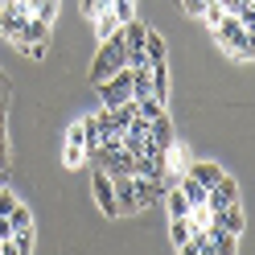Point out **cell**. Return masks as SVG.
<instances>
[{"label":"cell","instance_id":"6da1fadb","mask_svg":"<svg viewBox=\"0 0 255 255\" xmlns=\"http://www.w3.org/2000/svg\"><path fill=\"white\" fill-rule=\"evenodd\" d=\"M210 33L218 37V45H222V50H227L231 58H239V62H251V29L243 25V21H239V17H231V12H227V17H222L214 29H210Z\"/></svg>","mask_w":255,"mask_h":255},{"label":"cell","instance_id":"7a4b0ae2","mask_svg":"<svg viewBox=\"0 0 255 255\" xmlns=\"http://www.w3.org/2000/svg\"><path fill=\"white\" fill-rule=\"evenodd\" d=\"M124 54H128V45H124V33L116 29L111 37H103L99 54H95V62H91V83H103V78H111L116 70H124V66H128Z\"/></svg>","mask_w":255,"mask_h":255},{"label":"cell","instance_id":"3957f363","mask_svg":"<svg viewBox=\"0 0 255 255\" xmlns=\"http://www.w3.org/2000/svg\"><path fill=\"white\" fill-rule=\"evenodd\" d=\"M95 91H99V103L103 107H120L132 99V70H116L111 78H103V83H95Z\"/></svg>","mask_w":255,"mask_h":255},{"label":"cell","instance_id":"277c9868","mask_svg":"<svg viewBox=\"0 0 255 255\" xmlns=\"http://www.w3.org/2000/svg\"><path fill=\"white\" fill-rule=\"evenodd\" d=\"M235 202H243V189H239V181L235 177H222L210 194H206V210H222V206H235Z\"/></svg>","mask_w":255,"mask_h":255},{"label":"cell","instance_id":"5b68a950","mask_svg":"<svg viewBox=\"0 0 255 255\" xmlns=\"http://www.w3.org/2000/svg\"><path fill=\"white\" fill-rule=\"evenodd\" d=\"M91 189H95V206H99V214H107V218H120V210H116V189H111V177H107L103 169L95 173Z\"/></svg>","mask_w":255,"mask_h":255},{"label":"cell","instance_id":"8992f818","mask_svg":"<svg viewBox=\"0 0 255 255\" xmlns=\"http://www.w3.org/2000/svg\"><path fill=\"white\" fill-rule=\"evenodd\" d=\"M111 189H116V210L120 214H140V202H136V189H132V177H128V173L111 177Z\"/></svg>","mask_w":255,"mask_h":255},{"label":"cell","instance_id":"52a82bcc","mask_svg":"<svg viewBox=\"0 0 255 255\" xmlns=\"http://www.w3.org/2000/svg\"><path fill=\"white\" fill-rule=\"evenodd\" d=\"M185 173H189L198 185H206V194H210V189H214L222 177H227V169L214 165V161H194V165H185Z\"/></svg>","mask_w":255,"mask_h":255},{"label":"cell","instance_id":"ba28073f","mask_svg":"<svg viewBox=\"0 0 255 255\" xmlns=\"http://www.w3.org/2000/svg\"><path fill=\"white\" fill-rule=\"evenodd\" d=\"M210 218L218 222L222 231H231V235H239V239H243V227H247V214H243V202H235V206H222V210H214Z\"/></svg>","mask_w":255,"mask_h":255},{"label":"cell","instance_id":"9c48e42d","mask_svg":"<svg viewBox=\"0 0 255 255\" xmlns=\"http://www.w3.org/2000/svg\"><path fill=\"white\" fill-rule=\"evenodd\" d=\"M206 243H210V247H214L218 255H239V235L222 231L214 218H210V227H206Z\"/></svg>","mask_w":255,"mask_h":255},{"label":"cell","instance_id":"30bf717a","mask_svg":"<svg viewBox=\"0 0 255 255\" xmlns=\"http://www.w3.org/2000/svg\"><path fill=\"white\" fill-rule=\"evenodd\" d=\"M83 124V148L87 152H95L103 144V111H95V116H87V120H78Z\"/></svg>","mask_w":255,"mask_h":255},{"label":"cell","instance_id":"8fae6325","mask_svg":"<svg viewBox=\"0 0 255 255\" xmlns=\"http://www.w3.org/2000/svg\"><path fill=\"white\" fill-rule=\"evenodd\" d=\"M173 185H177L181 194H185V202H189V206H206V185H198L194 177H189V173H177V177H173Z\"/></svg>","mask_w":255,"mask_h":255},{"label":"cell","instance_id":"7c38bea8","mask_svg":"<svg viewBox=\"0 0 255 255\" xmlns=\"http://www.w3.org/2000/svg\"><path fill=\"white\" fill-rule=\"evenodd\" d=\"M161 198H165V210H169V218H185L189 210H194V206H189V202H185V194H181V189H177V185H169V189H165V194H161Z\"/></svg>","mask_w":255,"mask_h":255},{"label":"cell","instance_id":"4fadbf2b","mask_svg":"<svg viewBox=\"0 0 255 255\" xmlns=\"http://www.w3.org/2000/svg\"><path fill=\"white\" fill-rule=\"evenodd\" d=\"M21 41H50V25L37 21V17H25L21 33H17V45H21Z\"/></svg>","mask_w":255,"mask_h":255},{"label":"cell","instance_id":"5bb4252c","mask_svg":"<svg viewBox=\"0 0 255 255\" xmlns=\"http://www.w3.org/2000/svg\"><path fill=\"white\" fill-rule=\"evenodd\" d=\"M136 116H140V120H148V124H156V120H165L169 111H165V103H161V99L144 95V99H136Z\"/></svg>","mask_w":255,"mask_h":255},{"label":"cell","instance_id":"9a60e30c","mask_svg":"<svg viewBox=\"0 0 255 255\" xmlns=\"http://www.w3.org/2000/svg\"><path fill=\"white\" fill-rule=\"evenodd\" d=\"M144 54H148V66H152V62H165V54H169L165 37H161V33H152V29H148V37H144Z\"/></svg>","mask_w":255,"mask_h":255},{"label":"cell","instance_id":"2e32d148","mask_svg":"<svg viewBox=\"0 0 255 255\" xmlns=\"http://www.w3.org/2000/svg\"><path fill=\"white\" fill-rule=\"evenodd\" d=\"M8 227L12 231H29V227H33V210H29L25 202H17V206H12V214H8Z\"/></svg>","mask_w":255,"mask_h":255},{"label":"cell","instance_id":"e0dca14e","mask_svg":"<svg viewBox=\"0 0 255 255\" xmlns=\"http://www.w3.org/2000/svg\"><path fill=\"white\" fill-rule=\"evenodd\" d=\"M91 21H95V33H99V41H103V37H111V33H116V29H120V21L111 17V8H103V12H95Z\"/></svg>","mask_w":255,"mask_h":255},{"label":"cell","instance_id":"ac0fdd59","mask_svg":"<svg viewBox=\"0 0 255 255\" xmlns=\"http://www.w3.org/2000/svg\"><path fill=\"white\" fill-rule=\"evenodd\" d=\"M8 239H12V247H17L21 255H33V247H37V231L33 227H29V231H12Z\"/></svg>","mask_w":255,"mask_h":255},{"label":"cell","instance_id":"d6986e66","mask_svg":"<svg viewBox=\"0 0 255 255\" xmlns=\"http://www.w3.org/2000/svg\"><path fill=\"white\" fill-rule=\"evenodd\" d=\"M111 17H116L120 25L136 21V0H111Z\"/></svg>","mask_w":255,"mask_h":255},{"label":"cell","instance_id":"ffe728a7","mask_svg":"<svg viewBox=\"0 0 255 255\" xmlns=\"http://www.w3.org/2000/svg\"><path fill=\"white\" fill-rule=\"evenodd\" d=\"M83 156H87V148L74 144V140H66V148H62V165H66V169H78V165H83Z\"/></svg>","mask_w":255,"mask_h":255},{"label":"cell","instance_id":"44dd1931","mask_svg":"<svg viewBox=\"0 0 255 255\" xmlns=\"http://www.w3.org/2000/svg\"><path fill=\"white\" fill-rule=\"evenodd\" d=\"M169 239H173V247L189 243V222L185 218H169Z\"/></svg>","mask_w":255,"mask_h":255},{"label":"cell","instance_id":"7402d4cb","mask_svg":"<svg viewBox=\"0 0 255 255\" xmlns=\"http://www.w3.org/2000/svg\"><path fill=\"white\" fill-rule=\"evenodd\" d=\"M21 50L33 58V62H41V58H45V50H50V41H21Z\"/></svg>","mask_w":255,"mask_h":255},{"label":"cell","instance_id":"603a6c76","mask_svg":"<svg viewBox=\"0 0 255 255\" xmlns=\"http://www.w3.org/2000/svg\"><path fill=\"white\" fill-rule=\"evenodd\" d=\"M8 124H0V169H8Z\"/></svg>","mask_w":255,"mask_h":255},{"label":"cell","instance_id":"cb8c5ba5","mask_svg":"<svg viewBox=\"0 0 255 255\" xmlns=\"http://www.w3.org/2000/svg\"><path fill=\"white\" fill-rule=\"evenodd\" d=\"M210 4V0H181V8L189 12V17H202V8Z\"/></svg>","mask_w":255,"mask_h":255},{"label":"cell","instance_id":"d4e9b609","mask_svg":"<svg viewBox=\"0 0 255 255\" xmlns=\"http://www.w3.org/2000/svg\"><path fill=\"white\" fill-rule=\"evenodd\" d=\"M66 140H74V144H83V124H70V128H66Z\"/></svg>","mask_w":255,"mask_h":255},{"label":"cell","instance_id":"484cf974","mask_svg":"<svg viewBox=\"0 0 255 255\" xmlns=\"http://www.w3.org/2000/svg\"><path fill=\"white\" fill-rule=\"evenodd\" d=\"M0 255H21V251L12 247V239H0Z\"/></svg>","mask_w":255,"mask_h":255},{"label":"cell","instance_id":"4316f807","mask_svg":"<svg viewBox=\"0 0 255 255\" xmlns=\"http://www.w3.org/2000/svg\"><path fill=\"white\" fill-rule=\"evenodd\" d=\"M177 255H198V247H194V243H181V247H177Z\"/></svg>","mask_w":255,"mask_h":255},{"label":"cell","instance_id":"83f0119b","mask_svg":"<svg viewBox=\"0 0 255 255\" xmlns=\"http://www.w3.org/2000/svg\"><path fill=\"white\" fill-rule=\"evenodd\" d=\"M0 124H8V99H0Z\"/></svg>","mask_w":255,"mask_h":255},{"label":"cell","instance_id":"f1b7e54d","mask_svg":"<svg viewBox=\"0 0 255 255\" xmlns=\"http://www.w3.org/2000/svg\"><path fill=\"white\" fill-rule=\"evenodd\" d=\"M12 235V227H8V218H0V239H8Z\"/></svg>","mask_w":255,"mask_h":255},{"label":"cell","instance_id":"f546056e","mask_svg":"<svg viewBox=\"0 0 255 255\" xmlns=\"http://www.w3.org/2000/svg\"><path fill=\"white\" fill-rule=\"evenodd\" d=\"M198 255H218V251H214L210 243H206V247H198Z\"/></svg>","mask_w":255,"mask_h":255},{"label":"cell","instance_id":"4dcf8cb0","mask_svg":"<svg viewBox=\"0 0 255 255\" xmlns=\"http://www.w3.org/2000/svg\"><path fill=\"white\" fill-rule=\"evenodd\" d=\"M0 185H8V169H0Z\"/></svg>","mask_w":255,"mask_h":255}]
</instances>
